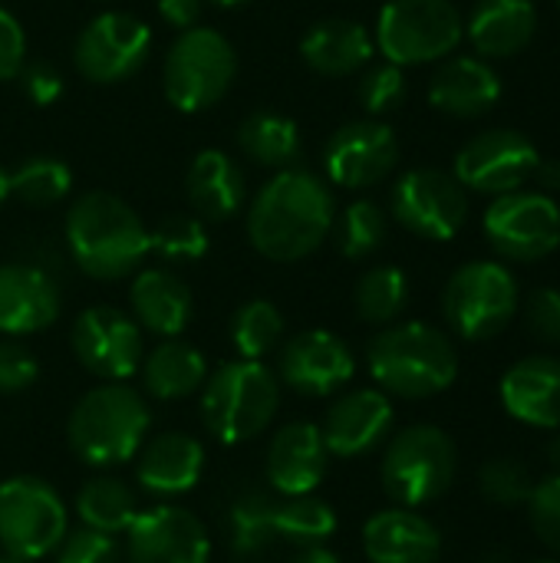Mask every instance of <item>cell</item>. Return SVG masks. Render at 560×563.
Listing matches in <instances>:
<instances>
[{"mask_svg": "<svg viewBox=\"0 0 560 563\" xmlns=\"http://www.w3.org/2000/svg\"><path fill=\"white\" fill-rule=\"evenodd\" d=\"M23 63H26V33L20 20L7 7H0V82L17 79Z\"/></svg>", "mask_w": 560, "mask_h": 563, "instance_id": "7dc6e473", "label": "cell"}, {"mask_svg": "<svg viewBox=\"0 0 560 563\" xmlns=\"http://www.w3.org/2000/svg\"><path fill=\"white\" fill-rule=\"evenodd\" d=\"M149 247L168 264H195L208 254V228L198 214H168L149 228Z\"/></svg>", "mask_w": 560, "mask_h": 563, "instance_id": "f35d334b", "label": "cell"}, {"mask_svg": "<svg viewBox=\"0 0 560 563\" xmlns=\"http://www.w3.org/2000/svg\"><path fill=\"white\" fill-rule=\"evenodd\" d=\"M502 406L531 429H560V360L528 356L502 376Z\"/></svg>", "mask_w": 560, "mask_h": 563, "instance_id": "d4e9b609", "label": "cell"}, {"mask_svg": "<svg viewBox=\"0 0 560 563\" xmlns=\"http://www.w3.org/2000/svg\"><path fill=\"white\" fill-rule=\"evenodd\" d=\"M356 99H360V106L370 112V119L399 109L403 99H406V73H403V66H396V63L370 66V69L360 76Z\"/></svg>", "mask_w": 560, "mask_h": 563, "instance_id": "60d3db41", "label": "cell"}, {"mask_svg": "<svg viewBox=\"0 0 560 563\" xmlns=\"http://www.w3.org/2000/svg\"><path fill=\"white\" fill-rule=\"evenodd\" d=\"M142 383L152 399L178 402L198 393L208 379V363L198 346L172 336L162 340L149 356H142Z\"/></svg>", "mask_w": 560, "mask_h": 563, "instance_id": "f546056e", "label": "cell"}, {"mask_svg": "<svg viewBox=\"0 0 560 563\" xmlns=\"http://www.w3.org/2000/svg\"><path fill=\"white\" fill-rule=\"evenodd\" d=\"M10 198L30 208H53L73 191V172L56 155H33L23 158L13 172H7Z\"/></svg>", "mask_w": 560, "mask_h": 563, "instance_id": "836d02e7", "label": "cell"}, {"mask_svg": "<svg viewBox=\"0 0 560 563\" xmlns=\"http://www.w3.org/2000/svg\"><path fill=\"white\" fill-rule=\"evenodd\" d=\"M205 475V449L195 435L162 432L135 455V485L152 498L188 495Z\"/></svg>", "mask_w": 560, "mask_h": 563, "instance_id": "44dd1931", "label": "cell"}, {"mask_svg": "<svg viewBox=\"0 0 560 563\" xmlns=\"http://www.w3.org/2000/svg\"><path fill=\"white\" fill-rule=\"evenodd\" d=\"M290 563H343V561H340L333 551H327V544H320V548H300Z\"/></svg>", "mask_w": 560, "mask_h": 563, "instance_id": "f907efd6", "label": "cell"}, {"mask_svg": "<svg viewBox=\"0 0 560 563\" xmlns=\"http://www.w3.org/2000/svg\"><path fill=\"white\" fill-rule=\"evenodd\" d=\"M528 330L541 343H560V290L558 287H541L528 297L525 307Z\"/></svg>", "mask_w": 560, "mask_h": 563, "instance_id": "f6af8a7d", "label": "cell"}, {"mask_svg": "<svg viewBox=\"0 0 560 563\" xmlns=\"http://www.w3.org/2000/svg\"><path fill=\"white\" fill-rule=\"evenodd\" d=\"M69 515L59 492L33 475L0 482V548L20 561H43L56 554L66 538Z\"/></svg>", "mask_w": 560, "mask_h": 563, "instance_id": "30bf717a", "label": "cell"}, {"mask_svg": "<svg viewBox=\"0 0 560 563\" xmlns=\"http://www.w3.org/2000/svg\"><path fill=\"white\" fill-rule=\"evenodd\" d=\"M558 7H560V0H558Z\"/></svg>", "mask_w": 560, "mask_h": 563, "instance_id": "6f0895ef", "label": "cell"}, {"mask_svg": "<svg viewBox=\"0 0 560 563\" xmlns=\"http://www.w3.org/2000/svg\"><path fill=\"white\" fill-rule=\"evenodd\" d=\"M406 303H409V280L399 267H389V264L370 267L353 290V307L360 320L373 327L396 323Z\"/></svg>", "mask_w": 560, "mask_h": 563, "instance_id": "d590c367", "label": "cell"}, {"mask_svg": "<svg viewBox=\"0 0 560 563\" xmlns=\"http://www.w3.org/2000/svg\"><path fill=\"white\" fill-rule=\"evenodd\" d=\"M201 10H205V0H158V16L178 33L198 26Z\"/></svg>", "mask_w": 560, "mask_h": 563, "instance_id": "c3c4849f", "label": "cell"}, {"mask_svg": "<svg viewBox=\"0 0 560 563\" xmlns=\"http://www.w3.org/2000/svg\"><path fill=\"white\" fill-rule=\"evenodd\" d=\"M274 508L277 501L264 492H241L228 505L224 534H228V548L234 558H257L277 541Z\"/></svg>", "mask_w": 560, "mask_h": 563, "instance_id": "d6a6232c", "label": "cell"}, {"mask_svg": "<svg viewBox=\"0 0 560 563\" xmlns=\"http://www.w3.org/2000/svg\"><path fill=\"white\" fill-rule=\"evenodd\" d=\"M455 468V445L439 426H409L386 445L380 482L399 508H422L452 488Z\"/></svg>", "mask_w": 560, "mask_h": 563, "instance_id": "52a82bcc", "label": "cell"}, {"mask_svg": "<svg viewBox=\"0 0 560 563\" xmlns=\"http://www.w3.org/2000/svg\"><path fill=\"white\" fill-rule=\"evenodd\" d=\"M363 551L370 563H439L442 534L416 508H389L363 525Z\"/></svg>", "mask_w": 560, "mask_h": 563, "instance_id": "cb8c5ba5", "label": "cell"}, {"mask_svg": "<svg viewBox=\"0 0 560 563\" xmlns=\"http://www.w3.org/2000/svg\"><path fill=\"white\" fill-rule=\"evenodd\" d=\"M538 7L531 0H479L469 13L465 36L482 59H508L531 46Z\"/></svg>", "mask_w": 560, "mask_h": 563, "instance_id": "4316f807", "label": "cell"}, {"mask_svg": "<svg viewBox=\"0 0 560 563\" xmlns=\"http://www.w3.org/2000/svg\"><path fill=\"white\" fill-rule=\"evenodd\" d=\"M129 307H132V320L139 323V330H149L158 340H172L182 336L185 327L191 323V290L188 284L168 271V267H145L135 274L132 287H129Z\"/></svg>", "mask_w": 560, "mask_h": 563, "instance_id": "484cf974", "label": "cell"}, {"mask_svg": "<svg viewBox=\"0 0 560 563\" xmlns=\"http://www.w3.org/2000/svg\"><path fill=\"white\" fill-rule=\"evenodd\" d=\"M215 7H224V10H234V7H244V3H251V0H211Z\"/></svg>", "mask_w": 560, "mask_h": 563, "instance_id": "f5cc1de1", "label": "cell"}, {"mask_svg": "<svg viewBox=\"0 0 560 563\" xmlns=\"http://www.w3.org/2000/svg\"><path fill=\"white\" fill-rule=\"evenodd\" d=\"M274 531L281 541L300 548H320L337 534V511L314 498V495H297L284 498L274 508Z\"/></svg>", "mask_w": 560, "mask_h": 563, "instance_id": "8d00e7d4", "label": "cell"}, {"mask_svg": "<svg viewBox=\"0 0 560 563\" xmlns=\"http://www.w3.org/2000/svg\"><path fill=\"white\" fill-rule=\"evenodd\" d=\"M20 86H23V96L33 102V106H53L59 96H63V76L53 63L46 59H26L23 69H20Z\"/></svg>", "mask_w": 560, "mask_h": 563, "instance_id": "bcb514c9", "label": "cell"}, {"mask_svg": "<svg viewBox=\"0 0 560 563\" xmlns=\"http://www.w3.org/2000/svg\"><path fill=\"white\" fill-rule=\"evenodd\" d=\"M152 43L155 36L145 20L122 10H109L83 26L73 46V63L83 73V79L96 86H112L125 82L145 66Z\"/></svg>", "mask_w": 560, "mask_h": 563, "instance_id": "7c38bea8", "label": "cell"}, {"mask_svg": "<svg viewBox=\"0 0 560 563\" xmlns=\"http://www.w3.org/2000/svg\"><path fill=\"white\" fill-rule=\"evenodd\" d=\"M330 238H333L337 251L347 261H366V257H373L386 244V238H389V218H386V211L376 201L360 198V201L347 205L333 218Z\"/></svg>", "mask_w": 560, "mask_h": 563, "instance_id": "e575fe53", "label": "cell"}, {"mask_svg": "<svg viewBox=\"0 0 560 563\" xmlns=\"http://www.w3.org/2000/svg\"><path fill=\"white\" fill-rule=\"evenodd\" d=\"M281 409V379L261 360H231L201 386V422L221 445H241L267 432Z\"/></svg>", "mask_w": 560, "mask_h": 563, "instance_id": "5b68a950", "label": "cell"}, {"mask_svg": "<svg viewBox=\"0 0 560 563\" xmlns=\"http://www.w3.org/2000/svg\"><path fill=\"white\" fill-rule=\"evenodd\" d=\"M73 356L102 383H125L142 366V330L116 307H89L69 330Z\"/></svg>", "mask_w": 560, "mask_h": 563, "instance_id": "9a60e30c", "label": "cell"}, {"mask_svg": "<svg viewBox=\"0 0 560 563\" xmlns=\"http://www.w3.org/2000/svg\"><path fill=\"white\" fill-rule=\"evenodd\" d=\"M238 76V53L231 40L211 26L182 30L162 63L165 99L178 112H205L218 106Z\"/></svg>", "mask_w": 560, "mask_h": 563, "instance_id": "8992f818", "label": "cell"}, {"mask_svg": "<svg viewBox=\"0 0 560 563\" xmlns=\"http://www.w3.org/2000/svg\"><path fill=\"white\" fill-rule=\"evenodd\" d=\"M399 165V139L380 119L340 125L323 145V172L347 191H363L393 175Z\"/></svg>", "mask_w": 560, "mask_h": 563, "instance_id": "2e32d148", "label": "cell"}, {"mask_svg": "<svg viewBox=\"0 0 560 563\" xmlns=\"http://www.w3.org/2000/svg\"><path fill=\"white\" fill-rule=\"evenodd\" d=\"M59 317V290L53 277L33 264H0V333H43Z\"/></svg>", "mask_w": 560, "mask_h": 563, "instance_id": "603a6c76", "label": "cell"}, {"mask_svg": "<svg viewBox=\"0 0 560 563\" xmlns=\"http://www.w3.org/2000/svg\"><path fill=\"white\" fill-rule=\"evenodd\" d=\"M531 475L525 465H518L515 459H492L482 465L479 472V492L485 501L498 505V508H518L528 505L531 498Z\"/></svg>", "mask_w": 560, "mask_h": 563, "instance_id": "ab89813d", "label": "cell"}, {"mask_svg": "<svg viewBox=\"0 0 560 563\" xmlns=\"http://www.w3.org/2000/svg\"><path fill=\"white\" fill-rule=\"evenodd\" d=\"M337 218L333 191L304 168L277 172L248 208V241L274 264H297L320 251Z\"/></svg>", "mask_w": 560, "mask_h": 563, "instance_id": "6da1fadb", "label": "cell"}, {"mask_svg": "<svg viewBox=\"0 0 560 563\" xmlns=\"http://www.w3.org/2000/svg\"><path fill=\"white\" fill-rule=\"evenodd\" d=\"M228 336L238 360H264L284 340V313L271 300H248L234 310Z\"/></svg>", "mask_w": 560, "mask_h": 563, "instance_id": "74e56055", "label": "cell"}, {"mask_svg": "<svg viewBox=\"0 0 560 563\" xmlns=\"http://www.w3.org/2000/svg\"><path fill=\"white\" fill-rule=\"evenodd\" d=\"M40 376V363L36 356L13 343V340H3L0 343V393L3 396H13V393H23L36 383Z\"/></svg>", "mask_w": 560, "mask_h": 563, "instance_id": "ee69618b", "label": "cell"}, {"mask_svg": "<svg viewBox=\"0 0 560 563\" xmlns=\"http://www.w3.org/2000/svg\"><path fill=\"white\" fill-rule=\"evenodd\" d=\"M541 162L538 145L518 129H485L472 135L459 155L452 175L465 191L479 195H512L525 188Z\"/></svg>", "mask_w": 560, "mask_h": 563, "instance_id": "5bb4252c", "label": "cell"}, {"mask_svg": "<svg viewBox=\"0 0 560 563\" xmlns=\"http://www.w3.org/2000/svg\"><path fill=\"white\" fill-rule=\"evenodd\" d=\"M531 181H538V185H541L538 191H545V195L558 191L560 188V162L558 158H541V162H538V168H535V175H531Z\"/></svg>", "mask_w": 560, "mask_h": 563, "instance_id": "681fc988", "label": "cell"}, {"mask_svg": "<svg viewBox=\"0 0 560 563\" xmlns=\"http://www.w3.org/2000/svg\"><path fill=\"white\" fill-rule=\"evenodd\" d=\"M7 198H10V181H7V168L0 165V208H3Z\"/></svg>", "mask_w": 560, "mask_h": 563, "instance_id": "816d5d0a", "label": "cell"}, {"mask_svg": "<svg viewBox=\"0 0 560 563\" xmlns=\"http://www.w3.org/2000/svg\"><path fill=\"white\" fill-rule=\"evenodd\" d=\"M327 465L330 452L323 445L320 426L290 422L271 439L264 475L281 498H297L314 495V488H320V482L327 478Z\"/></svg>", "mask_w": 560, "mask_h": 563, "instance_id": "ffe728a7", "label": "cell"}, {"mask_svg": "<svg viewBox=\"0 0 560 563\" xmlns=\"http://www.w3.org/2000/svg\"><path fill=\"white\" fill-rule=\"evenodd\" d=\"M373 49H376L373 33L360 20H347V16L317 20L300 40L304 63L317 76H327V79H340V76H353L366 69V63L373 59Z\"/></svg>", "mask_w": 560, "mask_h": 563, "instance_id": "83f0119b", "label": "cell"}, {"mask_svg": "<svg viewBox=\"0 0 560 563\" xmlns=\"http://www.w3.org/2000/svg\"><path fill=\"white\" fill-rule=\"evenodd\" d=\"M56 563H122V548L116 538L79 528L66 531L63 544L56 548Z\"/></svg>", "mask_w": 560, "mask_h": 563, "instance_id": "7bdbcfd3", "label": "cell"}, {"mask_svg": "<svg viewBox=\"0 0 560 563\" xmlns=\"http://www.w3.org/2000/svg\"><path fill=\"white\" fill-rule=\"evenodd\" d=\"M238 148L264 168H294L300 158V129L290 115L274 109H257L238 125Z\"/></svg>", "mask_w": 560, "mask_h": 563, "instance_id": "4dcf8cb0", "label": "cell"}, {"mask_svg": "<svg viewBox=\"0 0 560 563\" xmlns=\"http://www.w3.org/2000/svg\"><path fill=\"white\" fill-rule=\"evenodd\" d=\"M76 515H79L83 528L109 534V538H119L139 518V498H135V492L125 482L99 475V478H89L79 488Z\"/></svg>", "mask_w": 560, "mask_h": 563, "instance_id": "1f68e13d", "label": "cell"}, {"mask_svg": "<svg viewBox=\"0 0 560 563\" xmlns=\"http://www.w3.org/2000/svg\"><path fill=\"white\" fill-rule=\"evenodd\" d=\"M366 366L383 393L399 399H432L459 376V353L452 340L429 323H389L373 336Z\"/></svg>", "mask_w": 560, "mask_h": 563, "instance_id": "3957f363", "label": "cell"}, {"mask_svg": "<svg viewBox=\"0 0 560 563\" xmlns=\"http://www.w3.org/2000/svg\"><path fill=\"white\" fill-rule=\"evenodd\" d=\"M66 247L92 280H122L152 254L145 221L129 201L102 188L79 195L66 211Z\"/></svg>", "mask_w": 560, "mask_h": 563, "instance_id": "7a4b0ae2", "label": "cell"}, {"mask_svg": "<svg viewBox=\"0 0 560 563\" xmlns=\"http://www.w3.org/2000/svg\"><path fill=\"white\" fill-rule=\"evenodd\" d=\"M152 429L145 399L125 383H102L76 399L66 419L73 455L89 468H119L139 455Z\"/></svg>", "mask_w": 560, "mask_h": 563, "instance_id": "277c9868", "label": "cell"}, {"mask_svg": "<svg viewBox=\"0 0 560 563\" xmlns=\"http://www.w3.org/2000/svg\"><path fill=\"white\" fill-rule=\"evenodd\" d=\"M0 563H30V561H20V558H10V554H0Z\"/></svg>", "mask_w": 560, "mask_h": 563, "instance_id": "11a10c76", "label": "cell"}, {"mask_svg": "<svg viewBox=\"0 0 560 563\" xmlns=\"http://www.w3.org/2000/svg\"><path fill=\"white\" fill-rule=\"evenodd\" d=\"M548 455H551V462H554V465H560V435H558V439H554V442H551Z\"/></svg>", "mask_w": 560, "mask_h": 563, "instance_id": "db71d44e", "label": "cell"}, {"mask_svg": "<svg viewBox=\"0 0 560 563\" xmlns=\"http://www.w3.org/2000/svg\"><path fill=\"white\" fill-rule=\"evenodd\" d=\"M465 20L452 0H389L380 10L373 43L396 66L442 63L459 49Z\"/></svg>", "mask_w": 560, "mask_h": 563, "instance_id": "ba28073f", "label": "cell"}, {"mask_svg": "<svg viewBox=\"0 0 560 563\" xmlns=\"http://www.w3.org/2000/svg\"><path fill=\"white\" fill-rule=\"evenodd\" d=\"M393 218L422 241H452L469 221V191L452 172L413 168L393 185Z\"/></svg>", "mask_w": 560, "mask_h": 563, "instance_id": "4fadbf2b", "label": "cell"}, {"mask_svg": "<svg viewBox=\"0 0 560 563\" xmlns=\"http://www.w3.org/2000/svg\"><path fill=\"white\" fill-rule=\"evenodd\" d=\"M492 251L515 264H531L560 247V208L545 191H512L492 198L482 218Z\"/></svg>", "mask_w": 560, "mask_h": 563, "instance_id": "8fae6325", "label": "cell"}, {"mask_svg": "<svg viewBox=\"0 0 560 563\" xmlns=\"http://www.w3.org/2000/svg\"><path fill=\"white\" fill-rule=\"evenodd\" d=\"M393 419V402L383 389H353L327 409L320 435L330 455L360 459L386 442Z\"/></svg>", "mask_w": 560, "mask_h": 563, "instance_id": "d6986e66", "label": "cell"}, {"mask_svg": "<svg viewBox=\"0 0 560 563\" xmlns=\"http://www.w3.org/2000/svg\"><path fill=\"white\" fill-rule=\"evenodd\" d=\"M528 515H531V528L535 534L560 554V472L538 482L531 488L528 498Z\"/></svg>", "mask_w": 560, "mask_h": 563, "instance_id": "b9f144b4", "label": "cell"}, {"mask_svg": "<svg viewBox=\"0 0 560 563\" xmlns=\"http://www.w3.org/2000/svg\"><path fill=\"white\" fill-rule=\"evenodd\" d=\"M502 99V76L482 56H446L429 79L432 109L452 119H479Z\"/></svg>", "mask_w": 560, "mask_h": 563, "instance_id": "7402d4cb", "label": "cell"}, {"mask_svg": "<svg viewBox=\"0 0 560 563\" xmlns=\"http://www.w3.org/2000/svg\"><path fill=\"white\" fill-rule=\"evenodd\" d=\"M442 313L462 340H492L508 330L518 313V280L498 261H469L449 277Z\"/></svg>", "mask_w": 560, "mask_h": 563, "instance_id": "9c48e42d", "label": "cell"}, {"mask_svg": "<svg viewBox=\"0 0 560 563\" xmlns=\"http://www.w3.org/2000/svg\"><path fill=\"white\" fill-rule=\"evenodd\" d=\"M531 563H560V561H531Z\"/></svg>", "mask_w": 560, "mask_h": 563, "instance_id": "9f6ffc18", "label": "cell"}, {"mask_svg": "<svg viewBox=\"0 0 560 563\" xmlns=\"http://www.w3.org/2000/svg\"><path fill=\"white\" fill-rule=\"evenodd\" d=\"M129 563H208L211 541L208 528L178 505H155L139 511L125 531Z\"/></svg>", "mask_w": 560, "mask_h": 563, "instance_id": "e0dca14e", "label": "cell"}, {"mask_svg": "<svg viewBox=\"0 0 560 563\" xmlns=\"http://www.w3.org/2000/svg\"><path fill=\"white\" fill-rule=\"evenodd\" d=\"M356 373V360L350 346L330 333V330H304L294 340L284 343L281 360H277V379L307 396V399H323L340 393Z\"/></svg>", "mask_w": 560, "mask_h": 563, "instance_id": "ac0fdd59", "label": "cell"}, {"mask_svg": "<svg viewBox=\"0 0 560 563\" xmlns=\"http://www.w3.org/2000/svg\"><path fill=\"white\" fill-rule=\"evenodd\" d=\"M188 205L201 221H228L244 208L248 181L238 158L221 148H205L191 158L185 175Z\"/></svg>", "mask_w": 560, "mask_h": 563, "instance_id": "f1b7e54d", "label": "cell"}]
</instances>
